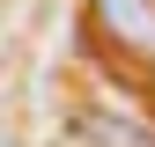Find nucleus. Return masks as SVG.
<instances>
[{"label": "nucleus", "instance_id": "obj_1", "mask_svg": "<svg viewBox=\"0 0 155 147\" xmlns=\"http://www.w3.org/2000/svg\"><path fill=\"white\" fill-rule=\"evenodd\" d=\"M96 22L126 52H155V0H96Z\"/></svg>", "mask_w": 155, "mask_h": 147}, {"label": "nucleus", "instance_id": "obj_2", "mask_svg": "<svg viewBox=\"0 0 155 147\" xmlns=\"http://www.w3.org/2000/svg\"><path fill=\"white\" fill-rule=\"evenodd\" d=\"M74 133H81L89 147H155V133H148L140 118H126V110H81Z\"/></svg>", "mask_w": 155, "mask_h": 147}]
</instances>
